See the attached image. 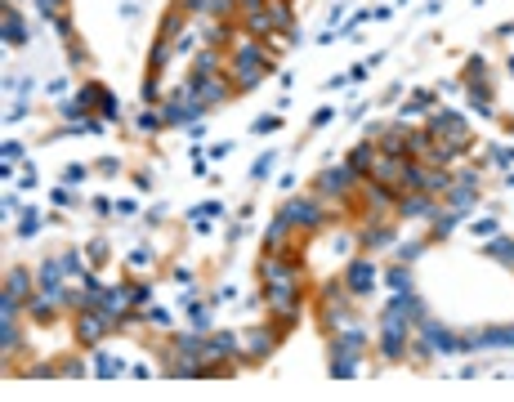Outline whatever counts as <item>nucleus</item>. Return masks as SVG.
<instances>
[{
	"label": "nucleus",
	"instance_id": "nucleus-19",
	"mask_svg": "<svg viewBox=\"0 0 514 402\" xmlns=\"http://www.w3.org/2000/svg\"><path fill=\"white\" fill-rule=\"evenodd\" d=\"M273 165H277V153H264V157H255V165H251V183H264L273 175Z\"/></svg>",
	"mask_w": 514,
	"mask_h": 402
},
{
	"label": "nucleus",
	"instance_id": "nucleus-18",
	"mask_svg": "<svg viewBox=\"0 0 514 402\" xmlns=\"http://www.w3.org/2000/svg\"><path fill=\"white\" fill-rule=\"evenodd\" d=\"M5 45H14V49L27 45V27H23V19L14 9H5Z\"/></svg>",
	"mask_w": 514,
	"mask_h": 402
},
{
	"label": "nucleus",
	"instance_id": "nucleus-8",
	"mask_svg": "<svg viewBox=\"0 0 514 402\" xmlns=\"http://www.w3.org/2000/svg\"><path fill=\"white\" fill-rule=\"evenodd\" d=\"M394 242H398V232L385 220H371L367 228L358 232V250H380V246H394Z\"/></svg>",
	"mask_w": 514,
	"mask_h": 402
},
{
	"label": "nucleus",
	"instance_id": "nucleus-41",
	"mask_svg": "<svg viewBox=\"0 0 514 402\" xmlns=\"http://www.w3.org/2000/svg\"><path fill=\"white\" fill-rule=\"evenodd\" d=\"M505 67H510V76H514V54H510V63H505Z\"/></svg>",
	"mask_w": 514,
	"mask_h": 402
},
{
	"label": "nucleus",
	"instance_id": "nucleus-11",
	"mask_svg": "<svg viewBox=\"0 0 514 402\" xmlns=\"http://www.w3.org/2000/svg\"><path fill=\"white\" fill-rule=\"evenodd\" d=\"M220 49H202V54L192 58V72H188V81H210V76H220Z\"/></svg>",
	"mask_w": 514,
	"mask_h": 402
},
{
	"label": "nucleus",
	"instance_id": "nucleus-5",
	"mask_svg": "<svg viewBox=\"0 0 514 402\" xmlns=\"http://www.w3.org/2000/svg\"><path fill=\"white\" fill-rule=\"evenodd\" d=\"M429 134L434 139H443V143H466L470 148V121L461 112H452V108H438V112H429Z\"/></svg>",
	"mask_w": 514,
	"mask_h": 402
},
{
	"label": "nucleus",
	"instance_id": "nucleus-22",
	"mask_svg": "<svg viewBox=\"0 0 514 402\" xmlns=\"http://www.w3.org/2000/svg\"><path fill=\"white\" fill-rule=\"evenodd\" d=\"M143 322H148V326H157V331H170V309H161V304H153V309L143 313Z\"/></svg>",
	"mask_w": 514,
	"mask_h": 402
},
{
	"label": "nucleus",
	"instance_id": "nucleus-28",
	"mask_svg": "<svg viewBox=\"0 0 514 402\" xmlns=\"http://www.w3.org/2000/svg\"><path fill=\"white\" fill-rule=\"evenodd\" d=\"M157 98H161V72H153L143 81V103H157Z\"/></svg>",
	"mask_w": 514,
	"mask_h": 402
},
{
	"label": "nucleus",
	"instance_id": "nucleus-14",
	"mask_svg": "<svg viewBox=\"0 0 514 402\" xmlns=\"http://www.w3.org/2000/svg\"><path fill=\"white\" fill-rule=\"evenodd\" d=\"M385 287L398 295V291H416V282H411V268L407 264H389L385 268Z\"/></svg>",
	"mask_w": 514,
	"mask_h": 402
},
{
	"label": "nucleus",
	"instance_id": "nucleus-1",
	"mask_svg": "<svg viewBox=\"0 0 514 402\" xmlns=\"http://www.w3.org/2000/svg\"><path fill=\"white\" fill-rule=\"evenodd\" d=\"M269 72H273V58L264 54V45L259 41H242L233 49V58H228L224 76H233V90H255Z\"/></svg>",
	"mask_w": 514,
	"mask_h": 402
},
{
	"label": "nucleus",
	"instance_id": "nucleus-6",
	"mask_svg": "<svg viewBox=\"0 0 514 402\" xmlns=\"http://www.w3.org/2000/svg\"><path fill=\"white\" fill-rule=\"evenodd\" d=\"M282 326H246L242 331V354L237 358H246V362H264L277 349V340H282Z\"/></svg>",
	"mask_w": 514,
	"mask_h": 402
},
{
	"label": "nucleus",
	"instance_id": "nucleus-4",
	"mask_svg": "<svg viewBox=\"0 0 514 402\" xmlns=\"http://www.w3.org/2000/svg\"><path fill=\"white\" fill-rule=\"evenodd\" d=\"M340 282H344V291H349L354 299H367V295L376 291V282H380V268L371 264V255H358V259H349V268L340 273Z\"/></svg>",
	"mask_w": 514,
	"mask_h": 402
},
{
	"label": "nucleus",
	"instance_id": "nucleus-31",
	"mask_svg": "<svg viewBox=\"0 0 514 402\" xmlns=\"http://www.w3.org/2000/svg\"><path fill=\"white\" fill-rule=\"evenodd\" d=\"M0 157H5V161H23L27 153H23V143H19V139H9L5 148H0Z\"/></svg>",
	"mask_w": 514,
	"mask_h": 402
},
{
	"label": "nucleus",
	"instance_id": "nucleus-34",
	"mask_svg": "<svg viewBox=\"0 0 514 402\" xmlns=\"http://www.w3.org/2000/svg\"><path fill=\"white\" fill-rule=\"evenodd\" d=\"M27 112H31V108H27V103H23V98H19V103H14V108L5 112V121L14 125V121H23V116H27Z\"/></svg>",
	"mask_w": 514,
	"mask_h": 402
},
{
	"label": "nucleus",
	"instance_id": "nucleus-10",
	"mask_svg": "<svg viewBox=\"0 0 514 402\" xmlns=\"http://www.w3.org/2000/svg\"><path fill=\"white\" fill-rule=\"evenodd\" d=\"M5 295L19 299V304L31 299V273H27V268H9V273H5Z\"/></svg>",
	"mask_w": 514,
	"mask_h": 402
},
{
	"label": "nucleus",
	"instance_id": "nucleus-37",
	"mask_svg": "<svg viewBox=\"0 0 514 402\" xmlns=\"http://www.w3.org/2000/svg\"><path fill=\"white\" fill-rule=\"evenodd\" d=\"M94 170H103V175H117V170H121V161H117V157H103V161L94 165Z\"/></svg>",
	"mask_w": 514,
	"mask_h": 402
},
{
	"label": "nucleus",
	"instance_id": "nucleus-24",
	"mask_svg": "<svg viewBox=\"0 0 514 402\" xmlns=\"http://www.w3.org/2000/svg\"><path fill=\"white\" fill-rule=\"evenodd\" d=\"M45 220H49V215H45ZM41 215L36 210H23V224H19V237H31V232H41Z\"/></svg>",
	"mask_w": 514,
	"mask_h": 402
},
{
	"label": "nucleus",
	"instance_id": "nucleus-29",
	"mask_svg": "<svg viewBox=\"0 0 514 402\" xmlns=\"http://www.w3.org/2000/svg\"><path fill=\"white\" fill-rule=\"evenodd\" d=\"M161 125H165V116H161V112H153V108H143V112H139V130H161Z\"/></svg>",
	"mask_w": 514,
	"mask_h": 402
},
{
	"label": "nucleus",
	"instance_id": "nucleus-13",
	"mask_svg": "<svg viewBox=\"0 0 514 402\" xmlns=\"http://www.w3.org/2000/svg\"><path fill=\"white\" fill-rule=\"evenodd\" d=\"M461 220H466V215H461V210H452V206H447V210H438V215H434V228H429V237H434V242L452 237Z\"/></svg>",
	"mask_w": 514,
	"mask_h": 402
},
{
	"label": "nucleus",
	"instance_id": "nucleus-2",
	"mask_svg": "<svg viewBox=\"0 0 514 402\" xmlns=\"http://www.w3.org/2000/svg\"><path fill=\"white\" fill-rule=\"evenodd\" d=\"M282 220H287L295 232H318L322 224H331V215L318 197H291L287 206H282Z\"/></svg>",
	"mask_w": 514,
	"mask_h": 402
},
{
	"label": "nucleus",
	"instance_id": "nucleus-42",
	"mask_svg": "<svg viewBox=\"0 0 514 402\" xmlns=\"http://www.w3.org/2000/svg\"><path fill=\"white\" fill-rule=\"evenodd\" d=\"M398 5H407V0H398Z\"/></svg>",
	"mask_w": 514,
	"mask_h": 402
},
{
	"label": "nucleus",
	"instance_id": "nucleus-9",
	"mask_svg": "<svg viewBox=\"0 0 514 402\" xmlns=\"http://www.w3.org/2000/svg\"><path fill=\"white\" fill-rule=\"evenodd\" d=\"M344 161H349V165H354V170H358L362 179H371V170H376V161H380V148H376L371 139H362V143H358V148H354V153L344 157Z\"/></svg>",
	"mask_w": 514,
	"mask_h": 402
},
{
	"label": "nucleus",
	"instance_id": "nucleus-35",
	"mask_svg": "<svg viewBox=\"0 0 514 402\" xmlns=\"http://www.w3.org/2000/svg\"><path fill=\"white\" fill-rule=\"evenodd\" d=\"M108 259V242H90V264H103Z\"/></svg>",
	"mask_w": 514,
	"mask_h": 402
},
{
	"label": "nucleus",
	"instance_id": "nucleus-15",
	"mask_svg": "<svg viewBox=\"0 0 514 402\" xmlns=\"http://www.w3.org/2000/svg\"><path fill=\"white\" fill-rule=\"evenodd\" d=\"M125 371V362L117 358V354H108V349H94V376H121Z\"/></svg>",
	"mask_w": 514,
	"mask_h": 402
},
{
	"label": "nucleus",
	"instance_id": "nucleus-27",
	"mask_svg": "<svg viewBox=\"0 0 514 402\" xmlns=\"http://www.w3.org/2000/svg\"><path fill=\"white\" fill-rule=\"evenodd\" d=\"M470 232H474V237H496V232H501V224H496L492 215H488V220H474V224H470Z\"/></svg>",
	"mask_w": 514,
	"mask_h": 402
},
{
	"label": "nucleus",
	"instance_id": "nucleus-17",
	"mask_svg": "<svg viewBox=\"0 0 514 402\" xmlns=\"http://www.w3.org/2000/svg\"><path fill=\"white\" fill-rule=\"evenodd\" d=\"M0 349H5V354L23 349V326H19V317H5V322H0Z\"/></svg>",
	"mask_w": 514,
	"mask_h": 402
},
{
	"label": "nucleus",
	"instance_id": "nucleus-39",
	"mask_svg": "<svg viewBox=\"0 0 514 402\" xmlns=\"http://www.w3.org/2000/svg\"><path fill=\"white\" fill-rule=\"evenodd\" d=\"M5 215H9V220H14V215H23V201H19V197H14V192L5 197Z\"/></svg>",
	"mask_w": 514,
	"mask_h": 402
},
{
	"label": "nucleus",
	"instance_id": "nucleus-38",
	"mask_svg": "<svg viewBox=\"0 0 514 402\" xmlns=\"http://www.w3.org/2000/svg\"><path fill=\"white\" fill-rule=\"evenodd\" d=\"M331 116H336V108H318V112H313V130H318V125H327Z\"/></svg>",
	"mask_w": 514,
	"mask_h": 402
},
{
	"label": "nucleus",
	"instance_id": "nucleus-25",
	"mask_svg": "<svg viewBox=\"0 0 514 402\" xmlns=\"http://www.w3.org/2000/svg\"><path fill=\"white\" fill-rule=\"evenodd\" d=\"M215 215H224L220 201H202V206H192V210H188V220H215Z\"/></svg>",
	"mask_w": 514,
	"mask_h": 402
},
{
	"label": "nucleus",
	"instance_id": "nucleus-32",
	"mask_svg": "<svg viewBox=\"0 0 514 402\" xmlns=\"http://www.w3.org/2000/svg\"><path fill=\"white\" fill-rule=\"evenodd\" d=\"M36 5H41V14H45V19H58V14H63V5H68V0H36Z\"/></svg>",
	"mask_w": 514,
	"mask_h": 402
},
{
	"label": "nucleus",
	"instance_id": "nucleus-40",
	"mask_svg": "<svg viewBox=\"0 0 514 402\" xmlns=\"http://www.w3.org/2000/svg\"><path fill=\"white\" fill-rule=\"evenodd\" d=\"M135 210H139V206H135V201H130V197H125V201H117V215H121V220H130V215H135Z\"/></svg>",
	"mask_w": 514,
	"mask_h": 402
},
{
	"label": "nucleus",
	"instance_id": "nucleus-12",
	"mask_svg": "<svg viewBox=\"0 0 514 402\" xmlns=\"http://www.w3.org/2000/svg\"><path fill=\"white\" fill-rule=\"evenodd\" d=\"M483 255L496 259V264H505V268H514V237H501V232H496V237L483 242Z\"/></svg>",
	"mask_w": 514,
	"mask_h": 402
},
{
	"label": "nucleus",
	"instance_id": "nucleus-33",
	"mask_svg": "<svg viewBox=\"0 0 514 402\" xmlns=\"http://www.w3.org/2000/svg\"><path fill=\"white\" fill-rule=\"evenodd\" d=\"M130 295H135V304H148V295H153V287H148V282H135V287H130Z\"/></svg>",
	"mask_w": 514,
	"mask_h": 402
},
{
	"label": "nucleus",
	"instance_id": "nucleus-21",
	"mask_svg": "<svg viewBox=\"0 0 514 402\" xmlns=\"http://www.w3.org/2000/svg\"><path fill=\"white\" fill-rule=\"evenodd\" d=\"M188 326L206 335V331L215 326V322H210V309H202V304H188Z\"/></svg>",
	"mask_w": 514,
	"mask_h": 402
},
{
	"label": "nucleus",
	"instance_id": "nucleus-36",
	"mask_svg": "<svg viewBox=\"0 0 514 402\" xmlns=\"http://www.w3.org/2000/svg\"><path fill=\"white\" fill-rule=\"evenodd\" d=\"M224 157H233V143H215L210 148V161H224Z\"/></svg>",
	"mask_w": 514,
	"mask_h": 402
},
{
	"label": "nucleus",
	"instance_id": "nucleus-23",
	"mask_svg": "<svg viewBox=\"0 0 514 402\" xmlns=\"http://www.w3.org/2000/svg\"><path fill=\"white\" fill-rule=\"evenodd\" d=\"M251 130H255V134H273V130H282V112H269V116H255V121H251Z\"/></svg>",
	"mask_w": 514,
	"mask_h": 402
},
{
	"label": "nucleus",
	"instance_id": "nucleus-16",
	"mask_svg": "<svg viewBox=\"0 0 514 402\" xmlns=\"http://www.w3.org/2000/svg\"><path fill=\"white\" fill-rule=\"evenodd\" d=\"M425 246H429L425 237H411V242H394V259H398V264H416V259L425 255Z\"/></svg>",
	"mask_w": 514,
	"mask_h": 402
},
{
	"label": "nucleus",
	"instance_id": "nucleus-3",
	"mask_svg": "<svg viewBox=\"0 0 514 402\" xmlns=\"http://www.w3.org/2000/svg\"><path fill=\"white\" fill-rule=\"evenodd\" d=\"M313 188H318V197H336V201H340V197H349V192L362 188V175L354 170L349 161H340V165H327Z\"/></svg>",
	"mask_w": 514,
	"mask_h": 402
},
{
	"label": "nucleus",
	"instance_id": "nucleus-26",
	"mask_svg": "<svg viewBox=\"0 0 514 402\" xmlns=\"http://www.w3.org/2000/svg\"><path fill=\"white\" fill-rule=\"evenodd\" d=\"M125 264H130V268H148V264H153V246H135V250L125 255Z\"/></svg>",
	"mask_w": 514,
	"mask_h": 402
},
{
	"label": "nucleus",
	"instance_id": "nucleus-20",
	"mask_svg": "<svg viewBox=\"0 0 514 402\" xmlns=\"http://www.w3.org/2000/svg\"><path fill=\"white\" fill-rule=\"evenodd\" d=\"M98 116H103V121H121V103H117L112 90H103V98H98Z\"/></svg>",
	"mask_w": 514,
	"mask_h": 402
},
{
	"label": "nucleus",
	"instance_id": "nucleus-30",
	"mask_svg": "<svg viewBox=\"0 0 514 402\" xmlns=\"http://www.w3.org/2000/svg\"><path fill=\"white\" fill-rule=\"evenodd\" d=\"M90 179V165H68L63 170V183H86Z\"/></svg>",
	"mask_w": 514,
	"mask_h": 402
},
{
	"label": "nucleus",
	"instance_id": "nucleus-7",
	"mask_svg": "<svg viewBox=\"0 0 514 402\" xmlns=\"http://www.w3.org/2000/svg\"><path fill=\"white\" fill-rule=\"evenodd\" d=\"M438 215V197L434 192H398V206H394V220H434Z\"/></svg>",
	"mask_w": 514,
	"mask_h": 402
}]
</instances>
